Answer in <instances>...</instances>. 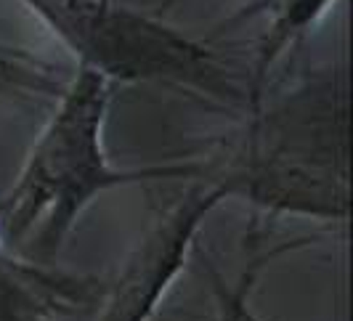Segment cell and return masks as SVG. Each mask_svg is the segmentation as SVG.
I'll list each match as a JSON object with an SVG mask.
<instances>
[{
    "label": "cell",
    "instance_id": "1",
    "mask_svg": "<svg viewBox=\"0 0 353 321\" xmlns=\"http://www.w3.org/2000/svg\"><path fill=\"white\" fill-rule=\"evenodd\" d=\"M114 83L85 67L67 80L8 191L0 196V245L32 263L53 260L101 194L149 180H194L208 160L146 167L112 165L104 146Z\"/></svg>",
    "mask_w": 353,
    "mask_h": 321
},
{
    "label": "cell",
    "instance_id": "2",
    "mask_svg": "<svg viewBox=\"0 0 353 321\" xmlns=\"http://www.w3.org/2000/svg\"><path fill=\"white\" fill-rule=\"evenodd\" d=\"M250 117L248 138L226 160H208V176L226 183L231 196L271 213L345 220V99L314 90L292 96L271 114L261 109Z\"/></svg>",
    "mask_w": 353,
    "mask_h": 321
},
{
    "label": "cell",
    "instance_id": "3",
    "mask_svg": "<svg viewBox=\"0 0 353 321\" xmlns=\"http://www.w3.org/2000/svg\"><path fill=\"white\" fill-rule=\"evenodd\" d=\"M74 59L114 85L152 83L248 112L245 85L202 40L120 0H19Z\"/></svg>",
    "mask_w": 353,
    "mask_h": 321
},
{
    "label": "cell",
    "instance_id": "4",
    "mask_svg": "<svg viewBox=\"0 0 353 321\" xmlns=\"http://www.w3.org/2000/svg\"><path fill=\"white\" fill-rule=\"evenodd\" d=\"M231 196L229 186L202 176L146 226L117 279L101 289L96 321H152L183 271L202 220Z\"/></svg>",
    "mask_w": 353,
    "mask_h": 321
},
{
    "label": "cell",
    "instance_id": "5",
    "mask_svg": "<svg viewBox=\"0 0 353 321\" xmlns=\"http://www.w3.org/2000/svg\"><path fill=\"white\" fill-rule=\"evenodd\" d=\"M104 284L67 276L0 245V321H72L99 305Z\"/></svg>",
    "mask_w": 353,
    "mask_h": 321
},
{
    "label": "cell",
    "instance_id": "6",
    "mask_svg": "<svg viewBox=\"0 0 353 321\" xmlns=\"http://www.w3.org/2000/svg\"><path fill=\"white\" fill-rule=\"evenodd\" d=\"M335 3L337 0H255L245 6V11L236 14V19L265 17V27L258 37L255 61H252L248 85H245L248 114L263 109L271 72L276 70L284 54H290L332 11Z\"/></svg>",
    "mask_w": 353,
    "mask_h": 321
},
{
    "label": "cell",
    "instance_id": "7",
    "mask_svg": "<svg viewBox=\"0 0 353 321\" xmlns=\"http://www.w3.org/2000/svg\"><path fill=\"white\" fill-rule=\"evenodd\" d=\"M70 77L64 70L37 54L0 40V101L14 104H43L56 99Z\"/></svg>",
    "mask_w": 353,
    "mask_h": 321
},
{
    "label": "cell",
    "instance_id": "8",
    "mask_svg": "<svg viewBox=\"0 0 353 321\" xmlns=\"http://www.w3.org/2000/svg\"><path fill=\"white\" fill-rule=\"evenodd\" d=\"M284 250H290V245H282L279 250L268 252V258H258L250 260L248 268L239 273V279L234 284H226L218 273H212V287H215V305H218V321H245V313L250 308V295L252 287L258 282V273L263 268L265 260L282 255Z\"/></svg>",
    "mask_w": 353,
    "mask_h": 321
},
{
    "label": "cell",
    "instance_id": "9",
    "mask_svg": "<svg viewBox=\"0 0 353 321\" xmlns=\"http://www.w3.org/2000/svg\"><path fill=\"white\" fill-rule=\"evenodd\" d=\"M245 321H258L255 316H252V313H250V308H248V313H245Z\"/></svg>",
    "mask_w": 353,
    "mask_h": 321
}]
</instances>
